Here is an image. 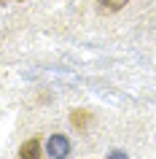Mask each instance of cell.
<instances>
[{
    "mask_svg": "<svg viewBox=\"0 0 156 159\" xmlns=\"http://www.w3.org/2000/svg\"><path fill=\"white\" fill-rule=\"evenodd\" d=\"M97 3H100L105 11H121L124 6L129 3V0H97Z\"/></svg>",
    "mask_w": 156,
    "mask_h": 159,
    "instance_id": "3957f363",
    "label": "cell"
},
{
    "mask_svg": "<svg viewBox=\"0 0 156 159\" xmlns=\"http://www.w3.org/2000/svg\"><path fill=\"white\" fill-rule=\"evenodd\" d=\"M108 159H127V154H124V151H113Z\"/></svg>",
    "mask_w": 156,
    "mask_h": 159,
    "instance_id": "5b68a950",
    "label": "cell"
},
{
    "mask_svg": "<svg viewBox=\"0 0 156 159\" xmlns=\"http://www.w3.org/2000/svg\"><path fill=\"white\" fill-rule=\"evenodd\" d=\"M89 119H91V116H89V113H86V111H73V124L78 127V129H83Z\"/></svg>",
    "mask_w": 156,
    "mask_h": 159,
    "instance_id": "277c9868",
    "label": "cell"
},
{
    "mask_svg": "<svg viewBox=\"0 0 156 159\" xmlns=\"http://www.w3.org/2000/svg\"><path fill=\"white\" fill-rule=\"evenodd\" d=\"M46 148H49L51 159H65L70 154V143H67L65 135H51L49 143H46Z\"/></svg>",
    "mask_w": 156,
    "mask_h": 159,
    "instance_id": "6da1fadb",
    "label": "cell"
},
{
    "mask_svg": "<svg viewBox=\"0 0 156 159\" xmlns=\"http://www.w3.org/2000/svg\"><path fill=\"white\" fill-rule=\"evenodd\" d=\"M19 159H43L41 157V140H27L22 148H19Z\"/></svg>",
    "mask_w": 156,
    "mask_h": 159,
    "instance_id": "7a4b0ae2",
    "label": "cell"
}]
</instances>
